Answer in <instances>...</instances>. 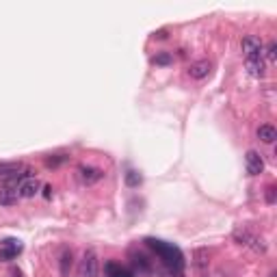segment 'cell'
I'll return each instance as SVG.
<instances>
[{
  "label": "cell",
  "mask_w": 277,
  "mask_h": 277,
  "mask_svg": "<svg viewBox=\"0 0 277 277\" xmlns=\"http://www.w3.org/2000/svg\"><path fill=\"white\" fill-rule=\"evenodd\" d=\"M100 273V258L95 249H85L83 258L78 262V277H97Z\"/></svg>",
  "instance_id": "obj_2"
},
{
  "label": "cell",
  "mask_w": 277,
  "mask_h": 277,
  "mask_svg": "<svg viewBox=\"0 0 277 277\" xmlns=\"http://www.w3.org/2000/svg\"><path fill=\"white\" fill-rule=\"evenodd\" d=\"M19 251H22V245L15 239H7L5 243H0V260H13Z\"/></svg>",
  "instance_id": "obj_7"
},
{
  "label": "cell",
  "mask_w": 277,
  "mask_h": 277,
  "mask_svg": "<svg viewBox=\"0 0 277 277\" xmlns=\"http://www.w3.org/2000/svg\"><path fill=\"white\" fill-rule=\"evenodd\" d=\"M50 191H52L50 186H44V195H46V197H50Z\"/></svg>",
  "instance_id": "obj_22"
},
{
  "label": "cell",
  "mask_w": 277,
  "mask_h": 277,
  "mask_svg": "<svg viewBox=\"0 0 277 277\" xmlns=\"http://www.w3.org/2000/svg\"><path fill=\"white\" fill-rule=\"evenodd\" d=\"M193 264H195V269L197 271H206V266H208V251L206 249H197L195 251V260H193Z\"/></svg>",
  "instance_id": "obj_16"
},
{
  "label": "cell",
  "mask_w": 277,
  "mask_h": 277,
  "mask_svg": "<svg viewBox=\"0 0 277 277\" xmlns=\"http://www.w3.org/2000/svg\"><path fill=\"white\" fill-rule=\"evenodd\" d=\"M234 239L239 245H245V247H251L253 251H258V253H264L266 251V245L262 239H258L255 234H251L249 230H245V227H236L234 230Z\"/></svg>",
  "instance_id": "obj_3"
},
{
  "label": "cell",
  "mask_w": 277,
  "mask_h": 277,
  "mask_svg": "<svg viewBox=\"0 0 277 277\" xmlns=\"http://www.w3.org/2000/svg\"><path fill=\"white\" fill-rule=\"evenodd\" d=\"M19 200L17 184H5L0 186V206H13Z\"/></svg>",
  "instance_id": "obj_9"
},
{
  "label": "cell",
  "mask_w": 277,
  "mask_h": 277,
  "mask_svg": "<svg viewBox=\"0 0 277 277\" xmlns=\"http://www.w3.org/2000/svg\"><path fill=\"white\" fill-rule=\"evenodd\" d=\"M167 37V31H158V33H154V39H165Z\"/></svg>",
  "instance_id": "obj_21"
},
{
  "label": "cell",
  "mask_w": 277,
  "mask_h": 277,
  "mask_svg": "<svg viewBox=\"0 0 277 277\" xmlns=\"http://www.w3.org/2000/svg\"><path fill=\"white\" fill-rule=\"evenodd\" d=\"M175 277H184V275H175Z\"/></svg>",
  "instance_id": "obj_24"
},
{
  "label": "cell",
  "mask_w": 277,
  "mask_h": 277,
  "mask_svg": "<svg viewBox=\"0 0 277 277\" xmlns=\"http://www.w3.org/2000/svg\"><path fill=\"white\" fill-rule=\"evenodd\" d=\"M171 61H173V56H171L169 52H161V54H156V56L152 58L154 65H169Z\"/></svg>",
  "instance_id": "obj_18"
},
{
  "label": "cell",
  "mask_w": 277,
  "mask_h": 277,
  "mask_svg": "<svg viewBox=\"0 0 277 277\" xmlns=\"http://www.w3.org/2000/svg\"><path fill=\"white\" fill-rule=\"evenodd\" d=\"M247 69L253 78H262L266 67H264V58L262 56H253V58H247Z\"/></svg>",
  "instance_id": "obj_12"
},
{
  "label": "cell",
  "mask_w": 277,
  "mask_h": 277,
  "mask_svg": "<svg viewBox=\"0 0 277 277\" xmlns=\"http://www.w3.org/2000/svg\"><path fill=\"white\" fill-rule=\"evenodd\" d=\"M266 202L275 204V186H266Z\"/></svg>",
  "instance_id": "obj_20"
},
{
  "label": "cell",
  "mask_w": 277,
  "mask_h": 277,
  "mask_svg": "<svg viewBox=\"0 0 277 277\" xmlns=\"http://www.w3.org/2000/svg\"><path fill=\"white\" fill-rule=\"evenodd\" d=\"M78 175H81L83 184H95L104 177V171L97 169V167H81V169H78Z\"/></svg>",
  "instance_id": "obj_8"
},
{
  "label": "cell",
  "mask_w": 277,
  "mask_h": 277,
  "mask_svg": "<svg viewBox=\"0 0 277 277\" xmlns=\"http://www.w3.org/2000/svg\"><path fill=\"white\" fill-rule=\"evenodd\" d=\"M61 275L63 277H69V271H72V264H74V253L69 251V249H65L63 253H61Z\"/></svg>",
  "instance_id": "obj_15"
},
{
  "label": "cell",
  "mask_w": 277,
  "mask_h": 277,
  "mask_svg": "<svg viewBox=\"0 0 277 277\" xmlns=\"http://www.w3.org/2000/svg\"><path fill=\"white\" fill-rule=\"evenodd\" d=\"M106 277H132V273L124 269L122 264H117V262H108L106 264Z\"/></svg>",
  "instance_id": "obj_14"
},
{
  "label": "cell",
  "mask_w": 277,
  "mask_h": 277,
  "mask_svg": "<svg viewBox=\"0 0 277 277\" xmlns=\"http://www.w3.org/2000/svg\"><path fill=\"white\" fill-rule=\"evenodd\" d=\"M39 180L35 175H28V177H22V180L17 182V195L19 200H28V197H35L39 193Z\"/></svg>",
  "instance_id": "obj_4"
},
{
  "label": "cell",
  "mask_w": 277,
  "mask_h": 277,
  "mask_svg": "<svg viewBox=\"0 0 277 277\" xmlns=\"http://www.w3.org/2000/svg\"><path fill=\"white\" fill-rule=\"evenodd\" d=\"M163 277H173V273H165V275H163Z\"/></svg>",
  "instance_id": "obj_23"
},
{
  "label": "cell",
  "mask_w": 277,
  "mask_h": 277,
  "mask_svg": "<svg viewBox=\"0 0 277 277\" xmlns=\"http://www.w3.org/2000/svg\"><path fill=\"white\" fill-rule=\"evenodd\" d=\"M210 69H212L210 61H195V63H191V67H189V76L195 78V81H204V78L210 74Z\"/></svg>",
  "instance_id": "obj_10"
},
{
  "label": "cell",
  "mask_w": 277,
  "mask_h": 277,
  "mask_svg": "<svg viewBox=\"0 0 277 277\" xmlns=\"http://www.w3.org/2000/svg\"><path fill=\"white\" fill-rule=\"evenodd\" d=\"M130 258H132V266H134L136 273H141V275L152 273V262L147 260L145 255H141V253H130Z\"/></svg>",
  "instance_id": "obj_11"
},
{
  "label": "cell",
  "mask_w": 277,
  "mask_h": 277,
  "mask_svg": "<svg viewBox=\"0 0 277 277\" xmlns=\"http://www.w3.org/2000/svg\"><path fill=\"white\" fill-rule=\"evenodd\" d=\"M141 182H143V177H141V173H138V171L130 169V171L126 173V184L130 186V189H136V186L141 184Z\"/></svg>",
  "instance_id": "obj_17"
},
{
  "label": "cell",
  "mask_w": 277,
  "mask_h": 277,
  "mask_svg": "<svg viewBox=\"0 0 277 277\" xmlns=\"http://www.w3.org/2000/svg\"><path fill=\"white\" fill-rule=\"evenodd\" d=\"M245 165H247V173H249V175H260L264 171V161H262V156L255 152V150L247 152Z\"/></svg>",
  "instance_id": "obj_5"
},
{
  "label": "cell",
  "mask_w": 277,
  "mask_h": 277,
  "mask_svg": "<svg viewBox=\"0 0 277 277\" xmlns=\"http://www.w3.org/2000/svg\"><path fill=\"white\" fill-rule=\"evenodd\" d=\"M258 138H260L262 143H273L275 138H277V130H275L271 124H264V126L258 128Z\"/></svg>",
  "instance_id": "obj_13"
},
{
  "label": "cell",
  "mask_w": 277,
  "mask_h": 277,
  "mask_svg": "<svg viewBox=\"0 0 277 277\" xmlns=\"http://www.w3.org/2000/svg\"><path fill=\"white\" fill-rule=\"evenodd\" d=\"M243 52L247 54V58H253V56H262V42L258 37H253V35H247L243 37Z\"/></svg>",
  "instance_id": "obj_6"
},
{
  "label": "cell",
  "mask_w": 277,
  "mask_h": 277,
  "mask_svg": "<svg viewBox=\"0 0 277 277\" xmlns=\"http://www.w3.org/2000/svg\"><path fill=\"white\" fill-rule=\"evenodd\" d=\"M145 243L150 245L158 255H161V260L165 262V266H167V269H169L171 273H173V271H180L182 266H184V258H182V253H180V249H177V247L167 245V243H163V241H154V239H147Z\"/></svg>",
  "instance_id": "obj_1"
},
{
  "label": "cell",
  "mask_w": 277,
  "mask_h": 277,
  "mask_svg": "<svg viewBox=\"0 0 277 277\" xmlns=\"http://www.w3.org/2000/svg\"><path fill=\"white\" fill-rule=\"evenodd\" d=\"M266 56H269L271 61L277 56V46H275V42H271V44H269V48H266Z\"/></svg>",
  "instance_id": "obj_19"
}]
</instances>
